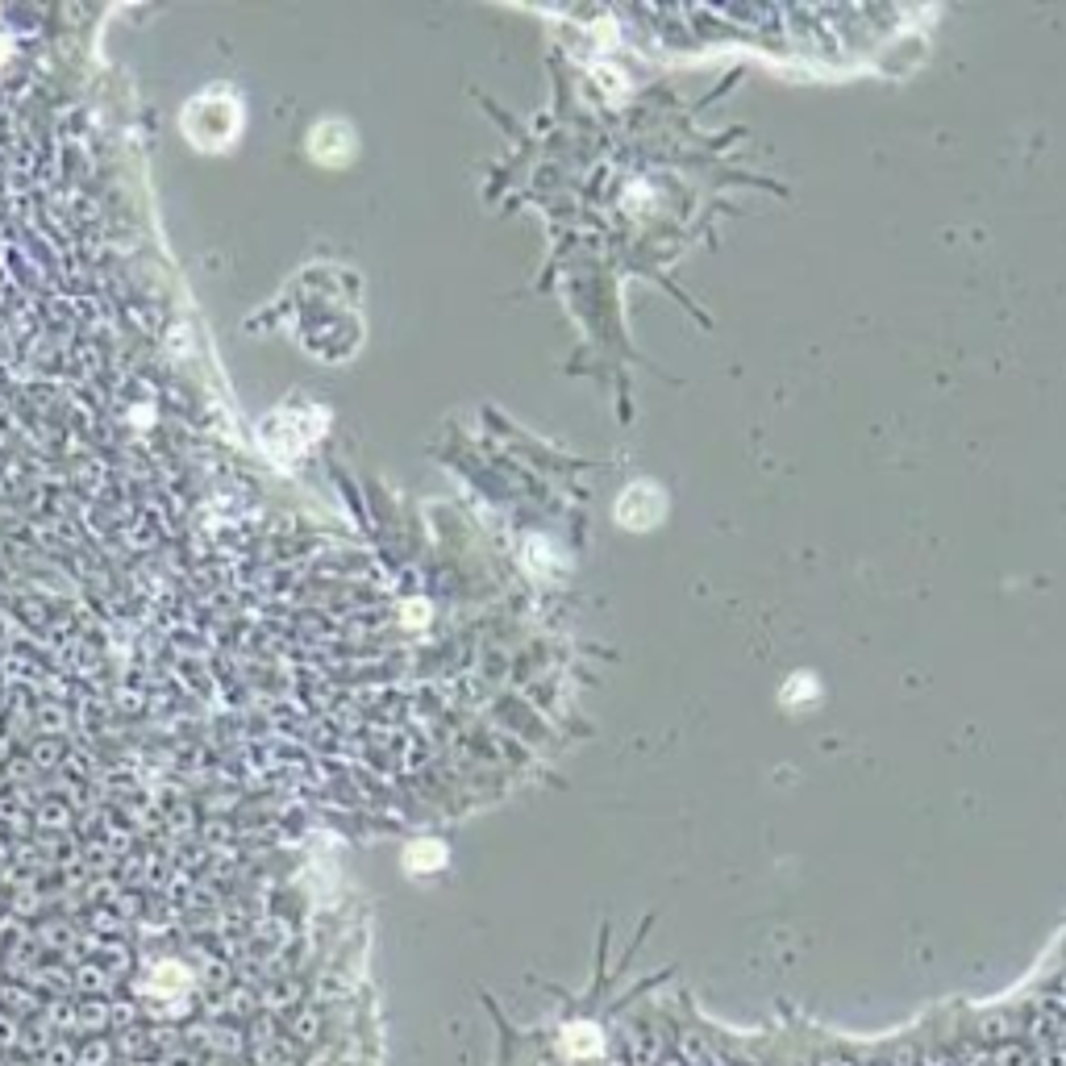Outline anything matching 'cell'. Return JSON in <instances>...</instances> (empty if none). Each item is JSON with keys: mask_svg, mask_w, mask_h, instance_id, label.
<instances>
[{"mask_svg": "<svg viewBox=\"0 0 1066 1066\" xmlns=\"http://www.w3.org/2000/svg\"><path fill=\"white\" fill-rule=\"evenodd\" d=\"M184 130H188L192 146H200V150L230 146L238 138V130H242L238 96H230L225 88H213L205 96H196L192 105L184 109Z\"/></svg>", "mask_w": 1066, "mask_h": 1066, "instance_id": "cell-1", "label": "cell"}]
</instances>
